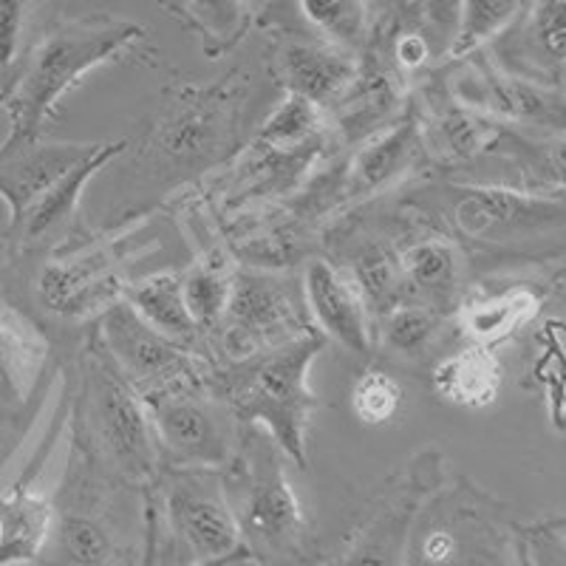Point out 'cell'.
Listing matches in <instances>:
<instances>
[{"label": "cell", "instance_id": "cell-16", "mask_svg": "<svg viewBox=\"0 0 566 566\" xmlns=\"http://www.w3.org/2000/svg\"><path fill=\"white\" fill-rule=\"evenodd\" d=\"M174 18L193 29L207 57H224L244 40L252 20L250 0H159Z\"/></svg>", "mask_w": 566, "mask_h": 566}, {"label": "cell", "instance_id": "cell-6", "mask_svg": "<svg viewBox=\"0 0 566 566\" xmlns=\"http://www.w3.org/2000/svg\"><path fill=\"white\" fill-rule=\"evenodd\" d=\"M148 408L161 448L187 468H219L235 453L232 419L210 397L161 386L150 391Z\"/></svg>", "mask_w": 566, "mask_h": 566}, {"label": "cell", "instance_id": "cell-9", "mask_svg": "<svg viewBox=\"0 0 566 566\" xmlns=\"http://www.w3.org/2000/svg\"><path fill=\"white\" fill-rule=\"evenodd\" d=\"M94 150V145H74V142H40L38 139H7L0 145V199L12 212V230L27 219L45 196L69 174L80 159Z\"/></svg>", "mask_w": 566, "mask_h": 566}, {"label": "cell", "instance_id": "cell-24", "mask_svg": "<svg viewBox=\"0 0 566 566\" xmlns=\"http://www.w3.org/2000/svg\"><path fill=\"white\" fill-rule=\"evenodd\" d=\"M522 52L533 69L560 74L566 54V0H535L522 27Z\"/></svg>", "mask_w": 566, "mask_h": 566}, {"label": "cell", "instance_id": "cell-10", "mask_svg": "<svg viewBox=\"0 0 566 566\" xmlns=\"http://www.w3.org/2000/svg\"><path fill=\"white\" fill-rule=\"evenodd\" d=\"M272 77L286 94L315 105L337 103L357 80L352 52L326 40H286L272 57Z\"/></svg>", "mask_w": 566, "mask_h": 566}, {"label": "cell", "instance_id": "cell-14", "mask_svg": "<svg viewBox=\"0 0 566 566\" xmlns=\"http://www.w3.org/2000/svg\"><path fill=\"white\" fill-rule=\"evenodd\" d=\"M125 150V142H97L94 150H91L85 159H80L57 185L49 190L45 196H40L38 205L27 212V219L20 221L14 230L23 232V239L27 241H40L45 232H52L54 227L63 224L69 219L71 212L77 210V201L83 196V190L88 187V181L99 174V170L108 165L114 156H119Z\"/></svg>", "mask_w": 566, "mask_h": 566}, {"label": "cell", "instance_id": "cell-32", "mask_svg": "<svg viewBox=\"0 0 566 566\" xmlns=\"http://www.w3.org/2000/svg\"><path fill=\"white\" fill-rule=\"evenodd\" d=\"M357 277H360V283L374 301H386L394 286H397L394 283L397 281V270H394L391 258L380 250L363 252L360 261H357Z\"/></svg>", "mask_w": 566, "mask_h": 566}, {"label": "cell", "instance_id": "cell-30", "mask_svg": "<svg viewBox=\"0 0 566 566\" xmlns=\"http://www.w3.org/2000/svg\"><path fill=\"white\" fill-rule=\"evenodd\" d=\"M433 335V317L417 306H402L391 312L386 321V340L388 346L402 354H413L431 340Z\"/></svg>", "mask_w": 566, "mask_h": 566}, {"label": "cell", "instance_id": "cell-28", "mask_svg": "<svg viewBox=\"0 0 566 566\" xmlns=\"http://www.w3.org/2000/svg\"><path fill=\"white\" fill-rule=\"evenodd\" d=\"M402 406V386L386 371H366L352 391V408L366 424H386Z\"/></svg>", "mask_w": 566, "mask_h": 566}, {"label": "cell", "instance_id": "cell-13", "mask_svg": "<svg viewBox=\"0 0 566 566\" xmlns=\"http://www.w3.org/2000/svg\"><path fill=\"white\" fill-rule=\"evenodd\" d=\"M227 315L232 321L230 337H244V340H250V352H255V343L261 337L277 335L281 326L295 323L286 292L275 281H270L264 275H255V272H241L232 281Z\"/></svg>", "mask_w": 566, "mask_h": 566}, {"label": "cell", "instance_id": "cell-20", "mask_svg": "<svg viewBox=\"0 0 566 566\" xmlns=\"http://www.w3.org/2000/svg\"><path fill=\"white\" fill-rule=\"evenodd\" d=\"M417 145L419 130L413 123H402L399 128L382 134L380 139H374L354 159V187L363 193H371V190L391 185L411 165Z\"/></svg>", "mask_w": 566, "mask_h": 566}, {"label": "cell", "instance_id": "cell-25", "mask_svg": "<svg viewBox=\"0 0 566 566\" xmlns=\"http://www.w3.org/2000/svg\"><path fill=\"white\" fill-rule=\"evenodd\" d=\"M321 105L297 97V94H290V97L277 105L275 114L266 119L258 142L266 145V148L292 154L295 148H301L303 142L315 136V130L321 128Z\"/></svg>", "mask_w": 566, "mask_h": 566}, {"label": "cell", "instance_id": "cell-27", "mask_svg": "<svg viewBox=\"0 0 566 566\" xmlns=\"http://www.w3.org/2000/svg\"><path fill=\"white\" fill-rule=\"evenodd\" d=\"M185 290V303L190 315H193L196 326L210 328L227 312V301H230L232 283L221 275L219 270L210 266H196L190 275L181 281Z\"/></svg>", "mask_w": 566, "mask_h": 566}, {"label": "cell", "instance_id": "cell-23", "mask_svg": "<svg viewBox=\"0 0 566 566\" xmlns=\"http://www.w3.org/2000/svg\"><path fill=\"white\" fill-rule=\"evenodd\" d=\"M527 0H459L457 18L459 27L453 32V43L448 57L462 60L479 52L482 45L495 40L513 27V20L522 14Z\"/></svg>", "mask_w": 566, "mask_h": 566}, {"label": "cell", "instance_id": "cell-17", "mask_svg": "<svg viewBox=\"0 0 566 566\" xmlns=\"http://www.w3.org/2000/svg\"><path fill=\"white\" fill-rule=\"evenodd\" d=\"M52 527V507L20 482L0 499V564H32Z\"/></svg>", "mask_w": 566, "mask_h": 566}, {"label": "cell", "instance_id": "cell-18", "mask_svg": "<svg viewBox=\"0 0 566 566\" xmlns=\"http://www.w3.org/2000/svg\"><path fill=\"white\" fill-rule=\"evenodd\" d=\"M128 303L142 315V321H148L150 326L174 340L176 346L190 343L199 332L193 315L187 310L185 290L176 275H154L148 281L136 283L125 292Z\"/></svg>", "mask_w": 566, "mask_h": 566}, {"label": "cell", "instance_id": "cell-19", "mask_svg": "<svg viewBox=\"0 0 566 566\" xmlns=\"http://www.w3.org/2000/svg\"><path fill=\"white\" fill-rule=\"evenodd\" d=\"M43 346L12 317L0 315V417L27 406Z\"/></svg>", "mask_w": 566, "mask_h": 566}, {"label": "cell", "instance_id": "cell-11", "mask_svg": "<svg viewBox=\"0 0 566 566\" xmlns=\"http://www.w3.org/2000/svg\"><path fill=\"white\" fill-rule=\"evenodd\" d=\"M306 301L321 323V332L332 340L340 343L346 352L368 357L371 354V323H368L366 303L360 292L354 290L352 281L340 275L326 261H312L306 266Z\"/></svg>", "mask_w": 566, "mask_h": 566}, {"label": "cell", "instance_id": "cell-29", "mask_svg": "<svg viewBox=\"0 0 566 566\" xmlns=\"http://www.w3.org/2000/svg\"><path fill=\"white\" fill-rule=\"evenodd\" d=\"M60 544L74 564H105L111 558V538L105 527L80 510H65L60 518Z\"/></svg>", "mask_w": 566, "mask_h": 566}, {"label": "cell", "instance_id": "cell-1", "mask_svg": "<svg viewBox=\"0 0 566 566\" xmlns=\"http://www.w3.org/2000/svg\"><path fill=\"white\" fill-rule=\"evenodd\" d=\"M323 337V332H301L272 348H255L216 382L232 417L264 424L301 468H306V431L317 408L310 371L326 343Z\"/></svg>", "mask_w": 566, "mask_h": 566}, {"label": "cell", "instance_id": "cell-2", "mask_svg": "<svg viewBox=\"0 0 566 566\" xmlns=\"http://www.w3.org/2000/svg\"><path fill=\"white\" fill-rule=\"evenodd\" d=\"M142 38L145 29L139 23L111 14H85L54 27L34 45L32 57L9 91L7 111L12 130L7 139H38L60 99L77 88L88 71L114 60Z\"/></svg>", "mask_w": 566, "mask_h": 566}, {"label": "cell", "instance_id": "cell-21", "mask_svg": "<svg viewBox=\"0 0 566 566\" xmlns=\"http://www.w3.org/2000/svg\"><path fill=\"white\" fill-rule=\"evenodd\" d=\"M535 312H538V295L527 286H515V290L488 297V301L470 303L462 315V326L473 340L495 343L533 321Z\"/></svg>", "mask_w": 566, "mask_h": 566}, {"label": "cell", "instance_id": "cell-34", "mask_svg": "<svg viewBox=\"0 0 566 566\" xmlns=\"http://www.w3.org/2000/svg\"><path fill=\"white\" fill-rule=\"evenodd\" d=\"M419 7L428 12V18H433L437 23H444L457 14V0H417Z\"/></svg>", "mask_w": 566, "mask_h": 566}, {"label": "cell", "instance_id": "cell-8", "mask_svg": "<svg viewBox=\"0 0 566 566\" xmlns=\"http://www.w3.org/2000/svg\"><path fill=\"white\" fill-rule=\"evenodd\" d=\"M99 346L130 386H170V377L187 366L181 348L142 321L128 301L114 303L99 317Z\"/></svg>", "mask_w": 566, "mask_h": 566}, {"label": "cell", "instance_id": "cell-5", "mask_svg": "<svg viewBox=\"0 0 566 566\" xmlns=\"http://www.w3.org/2000/svg\"><path fill=\"white\" fill-rule=\"evenodd\" d=\"M165 510L170 533L196 564L227 560L241 549L239 515L232 513L219 476L207 468L179 470L168 484Z\"/></svg>", "mask_w": 566, "mask_h": 566}, {"label": "cell", "instance_id": "cell-22", "mask_svg": "<svg viewBox=\"0 0 566 566\" xmlns=\"http://www.w3.org/2000/svg\"><path fill=\"white\" fill-rule=\"evenodd\" d=\"M301 14L326 43L346 52H360L371 38V3L368 0H297Z\"/></svg>", "mask_w": 566, "mask_h": 566}, {"label": "cell", "instance_id": "cell-4", "mask_svg": "<svg viewBox=\"0 0 566 566\" xmlns=\"http://www.w3.org/2000/svg\"><path fill=\"white\" fill-rule=\"evenodd\" d=\"M250 77L232 71L212 85H185L174 91L156 128L159 148L176 161L212 159L230 148L244 114Z\"/></svg>", "mask_w": 566, "mask_h": 566}, {"label": "cell", "instance_id": "cell-26", "mask_svg": "<svg viewBox=\"0 0 566 566\" xmlns=\"http://www.w3.org/2000/svg\"><path fill=\"white\" fill-rule=\"evenodd\" d=\"M402 270L419 290L442 292L457 277V252L442 239L419 241L402 255Z\"/></svg>", "mask_w": 566, "mask_h": 566}, {"label": "cell", "instance_id": "cell-12", "mask_svg": "<svg viewBox=\"0 0 566 566\" xmlns=\"http://www.w3.org/2000/svg\"><path fill=\"white\" fill-rule=\"evenodd\" d=\"M462 201L457 207V219L464 232L484 239V235H513L522 230H538L560 219V205L524 196L504 193V190H462Z\"/></svg>", "mask_w": 566, "mask_h": 566}, {"label": "cell", "instance_id": "cell-3", "mask_svg": "<svg viewBox=\"0 0 566 566\" xmlns=\"http://www.w3.org/2000/svg\"><path fill=\"white\" fill-rule=\"evenodd\" d=\"M85 428L111 468L128 482H150L156 473L154 424L130 380L103 352H91L83 388Z\"/></svg>", "mask_w": 566, "mask_h": 566}, {"label": "cell", "instance_id": "cell-31", "mask_svg": "<svg viewBox=\"0 0 566 566\" xmlns=\"http://www.w3.org/2000/svg\"><path fill=\"white\" fill-rule=\"evenodd\" d=\"M32 0H0V71L7 74L18 63L20 43L27 34Z\"/></svg>", "mask_w": 566, "mask_h": 566}, {"label": "cell", "instance_id": "cell-15", "mask_svg": "<svg viewBox=\"0 0 566 566\" xmlns=\"http://www.w3.org/2000/svg\"><path fill=\"white\" fill-rule=\"evenodd\" d=\"M502 388V366L479 343L453 352L433 368V391L462 408L493 406Z\"/></svg>", "mask_w": 566, "mask_h": 566}, {"label": "cell", "instance_id": "cell-33", "mask_svg": "<svg viewBox=\"0 0 566 566\" xmlns=\"http://www.w3.org/2000/svg\"><path fill=\"white\" fill-rule=\"evenodd\" d=\"M397 60L406 69H419V65L428 60V43H424L419 34H406V38L397 43Z\"/></svg>", "mask_w": 566, "mask_h": 566}, {"label": "cell", "instance_id": "cell-7", "mask_svg": "<svg viewBox=\"0 0 566 566\" xmlns=\"http://www.w3.org/2000/svg\"><path fill=\"white\" fill-rule=\"evenodd\" d=\"M241 533L272 553H297L306 515L275 453L261 451L247 462V493L239 515Z\"/></svg>", "mask_w": 566, "mask_h": 566}]
</instances>
